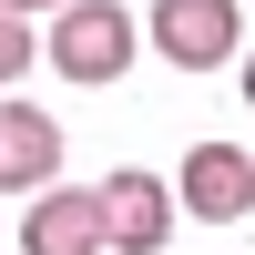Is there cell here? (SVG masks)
I'll use <instances>...</instances> for the list:
<instances>
[{
	"instance_id": "cell-1",
	"label": "cell",
	"mask_w": 255,
	"mask_h": 255,
	"mask_svg": "<svg viewBox=\"0 0 255 255\" xmlns=\"http://www.w3.org/2000/svg\"><path fill=\"white\" fill-rule=\"evenodd\" d=\"M133 41H143V20L123 10V0H61L41 61H51L61 82H123L133 72Z\"/></svg>"
},
{
	"instance_id": "cell-2",
	"label": "cell",
	"mask_w": 255,
	"mask_h": 255,
	"mask_svg": "<svg viewBox=\"0 0 255 255\" xmlns=\"http://www.w3.org/2000/svg\"><path fill=\"white\" fill-rule=\"evenodd\" d=\"M153 51L174 72H225L245 51V20H235V0H153Z\"/></svg>"
},
{
	"instance_id": "cell-3",
	"label": "cell",
	"mask_w": 255,
	"mask_h": 255,
	"mask_svg": "<svg viewBox=\"0 0 255 255\" xmlns=\"http://www.w3.org/2000/svg\"><path fill=\"white\" fill-rule=\"evenodd\" d=\"M102 194V235H113V255H153V245H174V184H153L133 163V174H113V184H92Z\"/></svg>"
},
{
	"instance_id": "cell-4",
	"label": "cell",
	"mask_w": 255,
	"mask_h": 255,
	"mask_svg": "<svg viewBox=\"0 0 255 255\" xmlns=\"http://www.w3.org/2000/svg\"><path fill=\"white\" fill-rule=\"evenodd\" d=\"M102 194H82V184H41L31 215H20V255H102Z\"/></svg>"
},
{
	"instance_id": "cell-5",
	"label": "cell",
	"mask_w": 255,
	"mask_h": 255,
	"mask_svg": "<svg viewBox=\"0 0 255 255\" xmlns=\"http://www.w3.org/2000/svg\"><path fill=\"white\" fill-rule=\"evenodd\" d=\"M174 204L194 225H235L245 204H255V163L235 153V143H194L184 153V184H174Z\"/></svg>"
},
{
	"instance_id": "cell-6",
	"label": "cell",
	"mask_w": 255,
	"mask_h": 255,
	"mask_svg": "<svg viewBox=\"0 0 255 255\" xmlns=\"http://www.w3.org/2000/svg\"><path fill=\"white\" fill-rule=\"evenodd\" d=\"M61 184V123L41 102H0V194H41Z\"/></svg>"
},
{
	"instance_id": "cell-7",
	"label": "cell",
	"mask_w": 255,
	"mask_h": 255,
	"mask_svg": "<svg viewBox=\"0 0 255 255\" xmlns=\"http://www.w3.org/2000/svg\"><path fill=\"white\" fill-rule=\"evenodd\" d=\"M31 61H41V41H31V20H20V10H0V82H20Z\"/></svg>"
},
{
	"instance_id": "cell-8",
	"label": "cell",
	"mask_w": 255,
	"mask_h": 255,
	"mask_svg": "<svg viewBox=\"0 0 255 255\" xmlns=\"http://www.w3.org/2000/svg\"><path fill=\"white\" fill-rule=\"evenodd\" d=\"M0 10H20V20H31V10H61V0H0Z\"/></svg>"
},
{
	"instance_id": "cell-9",
	"label": "cell",
	"mask_w": 255,
	"mask_h": 255,
	"mask_svg": "<svg viewBox=\"0 0 255 255\" xmlns=\"http://www.w3.org/2000/svg\"><path fill=\"white\" fill-rule=\"evenodd\" d=\"M235 82H245V102H255V51H245V72H235Z\"/></svg>"
}]
</instances>
